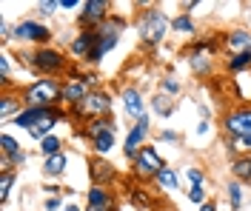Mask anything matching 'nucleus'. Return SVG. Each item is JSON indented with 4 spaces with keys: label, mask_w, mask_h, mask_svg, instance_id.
<instances>
[{
    "label": "nucleus",
    "mask_w": 251,
    "mask_h": 211,
    "mask_svg": "<svg viewBox=\"0 0 251 211\" xmlns=\"http://www.w3.org/2000/svg\"><path fill=\"white\" fill-rule=\"evenodd\" d=\"M40 151H43L46 157L60 154V140H57V137H46V140H40Z\"/></svg>",
    "instance_id": "26"
},
{
    "label": "nucleus",
    "mask_w": 251,
    "mask_h": 211,
    "mask_svg": "<svg viewBox=\"0 0 251 211\" xmlns=\"http://www.w3.org/2000/svg\"><path fill=\"white\" fill-rule=\"evenodd\" d=\"M109 109H111L109 94H103V92H89V97L80 100L77 106H75V114H80V117H97V114H109Z\"/></svg>",
    "instance_id": "3"
},
{
    "label": "nucleus",
    "mask_w": 251,
    "mask_h": 211,
    "mask_svg": "<svg viewBox=\"0 0 251 211\" xmlns=\"http://www.w3.org/2000/svg\"><path fill=\"white\" fill-rule=\"evenodd\" d=\"M188 180H191V186H203V171L200 168H188Z\"/></svg>",
    "instance_id": "35"
},
{
    "label": "nucleus",
    "mask_w": 251,
    "mask_h": 211,
    "mask_svg": "<svg viewBox=\"0 0 251 211\" xmlns=\"http://www.w3.org/2000/svg\"><path fill=\"white\" fill-rule=\"evenodd\" d=\"M203 186H191V191H188V200H191V203H200V206H203Z\"/></svg>",
    "instance_id": "33"
},
{
    "label": "nucleus",
    "mask_w": 251,
    "mask_h": 211,
    "mask_svg": "<svg viewBox=\"0 0 251 211\" xmlns=\"http://www.w3.org/2000/svg\"><path fill=\"white\" fill-rule=\"evenodd\" d=\"M226 46L231 51H237V54H240V51H249L251 49V34L249 32H231L228 40H226Z\"/></svg>",
    "instance_id": "18"
},
{
    "label": "nucleus",
    "mask_w": 251,
    "mask_h": 211,
    "mask_svg": "<svg viewBox=\"0 0 251 211\" xmlns=\"http://www.w3.org/2000/svg\"><path fill=\"white\" fill-rule=\"evenodd\" d=\"M89 137H92V140H97V137H100V134H109V131H114V120H111V117H97V120H92V123H89Z\"/></svg>",
    "instance_id": "19"
},
{
    "label": "nucleus",
    "mask_w": 251,
    "mask_h": 211,
    "mask_svg": "<svg viewBox=\"0 0 251 211\" xmlns=\"http://www.w3.org/2000/svg\"><path fill=\"white\" fill-rule=\"evenodd\" d=\"M117 32H120V29H100V32H97V46H94L89 60H100L109 49H114V46H117Z\"/></svg>",
    "instance_id": "9"
},
{
    "label": "nucleus",
    "mask_w": 251,
    "mask_h": 211,
    "mask_svg": "<svg viewBox=\"0 0 251 211\" xmlns=\"http://www.w3.org/2000/svg\"><path fill=\"white\" fill-rule=\"evenodd\" d=\"M231 148L237 154H246V151H251V140L249 137H231Z\"/></svg>",
    "instance_id": "32"
},
{
    "label": "nucleus",
    "mask_w": 251,
    "mask_h": 211,
    "mask_svg": "<svg viewBox=\"0 0 251 211\" xmlns=\"http://www.w3.org/2000/svg\"><path fill=\"white\" fill-rule=\"evenodd\" d=\"M146 131H149V120L143 117V120H137V129H131V131H128V137H126V146H123L126 148V157H137Z\"/></svg>",
    "instance_id": "8"
},
{
    "label": "nucleus",
    "mask_w": 251,
    "mask_h": 211,
    "mask_svg": "<svg viewBox=\"0 0 251 211\" xmlns=\"http://www.w3.org/2000/svg\"><path fill=\"white\" fill-rule=\"evenodd\" d=\"M31 63L37 66L43 74H54V71H60L63 66H66V60H63L60 51H54V49H40L37 54H31Z\"/></svg>",
    "instance_id": "6"
},
{
    "label": "nucleus",
    "mask_w": 251,
    "mask_h": 211,
    "mask_svg": "<svg viewBox=\"0 0 251 211\" xmlns=\"http://www.w3.org/2000/svg\"><path fill=\"white\" fill-rule=\"evenodd\" d=\"M154 112L160 114V117H169V114L174 112L172 100H169V97H154Z\"/></svg>",
    "instance_id": "28"
},
{
    "label": "nucleus",
    "mask_w": 251,
    "mask_h": 211,
    "mask_svg": "<svg viewBox=\"0 0 251 211\" xmlns=\"http://www.w3.org/2000/svg\"><path fill=\"white\" fill-rule=\"evenodd\" d=\"M234 174L240 180H249L251 177V160H237L234 163Z\"/></svg>",
    "instance_id": "31"
},
{
    "label": "nucleus",
    "mask_w": 251,
    "mask_h": 211,
    "mask_svg": "<svg viewBox=\"0 0 251 211\" xmlns=\"http://www.w3.org/2000/svg\"><path fill=\"white\" fill-rule=\"evenodd\" d=\"M57 97H63V89H57L51 80H34L26 89V100L31 109H49Z\"/></svg>",
    "instance_id": "1"
},
{
    "label": "nucleus",
    "mask_w": 251,
    "mask_h": 211,
    "mask_svg": "<svg viewBox=\"0 0 251 211\" xmlns=\"http://www.w3.org/2000/svg\"><path fill=\"white\" fill-rule=\"evenodd\" d=\"M46 209H49V211L60 209V200H57V197H51V200H49V203H46Z\"/></svg>",
    "instance_id": "38"
},
{
    "label": "nucleus",
    "mask_w": 251,
    "mask_h": 211,
    "mask_svg": "<svg viewBox=\"0 0 251 211\" xmlns=\"http://www.w3.org/2000/svg\"><path fill=\"white\" fill-rule=\"evenodd\" d=\"M200 211H214V206H211V203H203V206H200Z\"/></svg>",
    "instance_id": "40"
},
{
    "label": "nucleus",
    "mask_w": 251,
    "mask_h": 211,
    "mask_svg": "<svg viewBox=\"0 0 251 211\" xmlns=\"http://www.w3.org/2000/svg\"><path fill=\"white\" fill-rule=\"evenodd\" d=\"M123 103H126V112L131 114V117H137V120H143L146 114H143V97L137 89H126L123 92Z\"/></svg>",
    "instance_id": "13"
},
{
    "label": "nucleus",
    "mask_w": 251,
    "mask_h": 211,
    "mask_svg": "<svg viewBox=\"0 0 251 211\" xmlns=\"http://www.w3.org/2000/svg\"><path fill=\"white\" fill-rule=\"evenodd\" d=\"M0 154H3V157H9V163H17V165H20V163L26 160V154H23V151H20V146H17V140L15 137H9V134H3V140H0Z\"/></svg>",
    "instance_id": "14"
},
{
    "label": "nucleus",
    "mask_w": 251,
    "mask_h": 211,
    "mask_svg": "<svg viewBox=\"0 0 251 211\" xmlns=\"http://www.w3.org/2000/svg\"><path fill=\"white\" fill-rule=\"evenodd\" d=\"M106 9H109L106 0H89V3L83 6V17H80V23H100V20L106 17Z\"/></svg>",
    "instance_id": "11"
},
{
    "label": "nucleus",
    "mask_w": 251,
    "mask_h": 211,
    "mask_svg": "<svg viewBox=\"0 0 251 211\" xmlns=\"http://www.w3.org/2000/svg\"><path fill=\"white\" fill-rule=\"evenodd\" d=\"M163 89H166L169 94H177V92H180V83L174 80V77H166V80H163Z\"/></svg>",
    "instance_id": "34"
},
{
    "label": "nucleus",
    "mask_w": 251,
    "mask_h": 211,
    "mask_svg": "<svg viewBox=\"0 0 251 211\" xmlns=\"http://www.w3.org/2000/svg\"><path fill=\"white\" fill-rule=\"evenodd\" d=\"M94 148H97L100 154H109L111 148H114V131H109V134H100V137L94 140Z\"/></svg>",
    "instance_id": "24"
},
{
    "label": "nucleus",
    "mask_w": 251,
    "mask_h": 211,
    "mask_svg": "<svg viewBox=\"0 0 251 211\" xmlns=\"http://www.w3.org/2000/svg\"><path fill=\"white\" fill-rule=\"evenodd\" d=\"M57 117H60V114L49 109V112L43 114V117H40L37 123H34V129H31V137H34V140H46V137H49V131L54 129V123H57Z\"/></svg>",
    "instance_id": "12"
},
{
    "label": "nucleus",
    "mask_w": 251,
    "mask_h": 211,
    "mask_svg": "<svg viewBox=\"0 0 251 211\" xmlns=\"http://www.w3.org/2000/svg\"><path fill=\"white\" fill-rule=\"evenodd\" d=\"M172 29L174 32H183V34H191L194 32V23H191V17L188 15H180V17H174L172 20Z\"/></svg>",
    "instance_id": "25"
},
{
    "label": "nucleus",
    "mask_w": 251,
    "mask_h": 211,
    "mask_svg": "<svg viewBox=\"0 0 251 211\" xmlns=\"http://www.w3.org/2000/svg\"><path fill=\"white\" fill-rule=\"evenodd\" d=\"M63 211H77V206H66Z\"/></svg>",
    "instance_id": "41"
},
{
    "label": "nucleus",
    "mask_w": 251,
    "mask_h": 211,
    "mask_svg": "<svg viewBox=\"0 0 251 211\" xmlns=\"http://www.w3.org/2000/svg\"><path fill=\"white\" fill-rule=\"evenodd\" d=\"M57 6H60V3H43V6H40V12H43V15H51Z\"/></svg>",
    "instance_id": "37"
},
{
    "label": "nucleus",
    "mask_w": 251,
    "mask_h": 211,
    "mask_svg": "<svg viewBox=\"0 0 251 211\" xmlns=\"http://www.w3.org/2000/svg\"><path fill=\"white\" fill-rule=\"evenodd\" d=\"M94 77H80V80H72L66 89H63V97L69 100L72 106H77L80 100L89 97V83H92Z\"/></svg>",
    "instance_id": "10"
},
{
    "label": "nucleus",
    "mask_w": 251,
    "mask_h": 211,
    "mask_svg": "<svg viewBox=\"0 0 251 211\" xmlns=\"http://www.w3.org/2000/svg\"><path fill=\"white\" fill-rule=\"evenodd\" d=\"M134 163H137V174L140 177H151V174H160V168H163V160H160V154H157L154 148H140L137 151V157H134Z\"/></svg>",
    "instance_id": "5"
},
{
    "label": "nucleus",
    "mask_w": 251,
    "mask_h": 211,
    "mask_svg": "<svg viewBox=\"0 0 251 211\" xmlns=\"http://www.w3.org/2000/svg\"><path fill=\"white\" fill-rule=\"evenodd\" d=\"M157 183H160L163 188H177V186H180L177 174H174L169 165H163V168H160V174H157Z\"/></svg>",
    "instance_id": "22"
},
{
    "label": "nucleus",
    "mask_w": 251,
    "mask_h": 211,
    "mask_svg": "<svg viewBox=\"0 0 251 211\" xmlns=\"http://www.w3.org/2000/svg\"><path fill=\"white\" fill-rule=\"evenodd\" d=\"M17 106H20V103H17L15 97H9V94H6V97H3V103H0V117L6 120V117H9V114L17 109Z\"/></svg>",
    "instance_id": "30"
},
{
    "label": "nucleus",
    "mask_w": 251,
    "mask_h": 211,
    "mask_svg": "<svg viewBox=\"0 0 251 211\" xmlns=\"http://www.w3.org/2000/svg\"><path fill=\"white\" fill-rule=\"evenodd\" d=\"M226 131L231 137H249L251 140V109H237L226 117Z\"/></svg>",
    "instance_id": "4"
},
{
    "label": "nucleus",
    "mask_w": 251,
    "mask_h": 211,
    "mask_svg": "<svg viewBox=\"0 0 251 211\" xmlns=\"http://www.w3.org/2000/svg\"><path fill=\"white\" fill-rule=\"evenodd\" d=\"M15 37H20V40H37V43H46L49 37H51V32H49L46 26H40V23L26 20V23H17Z\"/></svg>",
    "instance_id": "7"
},
{
    "label": "nucleus",
    "mask_w": 251,
    "mask_h": 211,
    "mask_svg": "<svg viewBox=\"0 0 251 211\" xmlns=\"http://www.w3.org/2000/svg\"><path fill=\"white\" fill-rule=\"evenodd\" d=\"M12 183H15V174H12V171H3V177H0V200H3V203L9 200Z\"/></svg>",
    "instance_id": "27"
},
{
    "label": "nucleus",
    "mask_w": 251,
    "mask_h": 211,
    "mask_svg": "<svg viewBox=\"0 0 251 211\" xmlns=\"http://www.w3.org/2000/svg\"><path fill=\"white\" fill-rule=\"evenodd\" d=\"M191 69L200 74V71H208L211 69V60H208V49H203V51H194L191 54Z\"/></svg>",
    "instance_id": "21"
},
{
    "label": "nucleus",
    "mask_w": 251,
    "mask_h": 211,
    "mask_svg": "<svg viewBox=\"0 0 251 211\" xmlns=\"http://www.w3.org/2000/svg\"><path fill=\"white\" fill-rule=\"evenodd\" d=\"M0 77H3V83L9 80V57H6V54L0 57Z\"/></svg>",
    "instance_id": "36"
},
{
    "label": "nucleus",
    "mask_w": 251,
    "mask_h": 211,
    "mask_svg": "<svg viewBox=\"0 0 251 211\" xmlns=\"http://www.w3.org/2000/svg\"><path fill=\"white\" fill-rule=\"evenodd\" d=\"M249 66H251V49L240 51V54H234V57L228 60V69H231V71H243V69H249Z\"/></svg>",
    "instance_id": "23"
},
{
    "label": "nucleus",
    "mask_w": 251,
    "mask_h": 211,
    "mask_svg": "<svg viewBox=\"0 0 251 211\" xmlns=\"http://www.w3.org/2000/svg\"><path fill=\"white\" fill-rule=\"evenodd\" d=\"M46 112H49V109H26V112H17L15 123L31 131V129H34V123H37V120H40V117H43Z\"/></svg>",
    "instance_id": "16"
},
{
    "label": "nucleus",
    "mask_w": 251,
    "mask_h": 211,
    "mask_svg": "<svg viewBox=\"0 0 251 211\" xmlns=\"http://www.w3.org/2000/svg\"><path fill=\"white\" fill-rule=\"evenodd\" d=\"M66 165H69L66 154H54V157H46V163H43V174H46V177H60L63 171H66Z\"/></svg>",
    "instance_id": "15"
},
{
    "label": "nucleus",
    "mask_w": 251,
    "mask_h": 211,
    "mask_svg": "<svg viewBox=\"0 0 251 211\" xmlns=\"http://www.w3.org/2000/svg\"><path fill=\"white\" fill-rule=\"evenodd\" d=\"M89 211H114V209H89Z\"/></svg>",
    "instance_id": "42"
},
{
    "label": "nucleus",
    "mask_w": 251,
    "mask_h": 211,
    "mask_svg": "<svg viewBox=\"0 0 251 211\" xmlns=\"http://www.w3.org/2000/svg\"><path fill=\"white\" fill-rule=\"evenodd\" d=\"M75 6H77L75 0H60V9H75Z\"/></svg>",
    "instance_id": "39"
},
{
    "label": "nucleus",
    "mask_w": 251,
    "mask_h": 211,
    "mask_svg": "<svg viewBox=\"0 0 251 211\" xmlns=\"http://www.w3.org/2000/svg\"><path fill=\"white\" fill-rule=\"evenodd\" d=\"M89 168H92V180L100 186V183H106V180H111V174H114V168H111L106 160H92L89 163Z\"/></svg>",
    "instance_id": "17"
},
{
    "label": "nucleus",
    "mask_w": 251,
    "mask_h": 211,
    "mask_svg": "<svg viewBox=\"0 0 251 211\" xmlns=\"http://www.w3.org/2000/svg\"><path fill=\"white\" fill-rule=\"evenodd\" d=\"M89 209H111V194L103 191V186H94L89 191Z\"/></svg>",
    "instance_id": "20"
},
{
    "label": "nucleus",
    "mask_w": 251,
    "mask_h": 211,
    "mask_svg": "<svg viewBox=\"0 0 251 211\" xmlns=\"http://www.w3.org/2000/svg\"><path fill=\"white\" fill-rule=\"evenodd\" d=\"M169 29V17L163 15V12H157V9H149V12H143L140 17V34L146 43H160L163 40V34Z\"/></svg>",
    "instance_id": "2"
},
{
    "label": "nucleus",
    "mask_w": 251,
    "mask_h": 211,
    "mask_svg": "<svg viewBox=\"0 0 251 211\" xmlns=\"http://www.w3.org/2000/svg\"><path fill=\"white\" fill-rule=\"evenodd\" d=\"M228 200H231L234 209L243 206V188H240V183H228Z\"/></svg>",
    "instance_id": "29"
}]
</instances>
